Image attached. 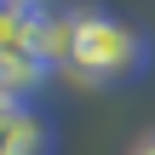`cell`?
Wrapping results in <instances>:
<instances>
[{
  "label": "cell",
  "instance_id": "obj_1",
  "mask_svg": "<svg viewBox=\"0 0 155 155\" xmlns=\"http://www.w3.org/2000/svg\"><path fill=\"white\" fill-rule=\"evenodd\" d=\"M150 63V35L104 6H81L63 23V69L81 86H121L132 75H144Z\"/></svg>",
  "mask_w": 155,
  "mask_h": 155
},
{
  "label": "cell",
  "instance_id": "obj_2",
  "mask_svg": "<svg viewBox=\"0 0 155 155\" xmlns=\"http://www.w3.org/2000/svg\"><path fill=\"white\" fill-rule=\"evenodd\" d=\"M0 155H52V121L40 109H17L0 121Z\"/></svg>",
  "mask_w": 155,
  "mask_h": 155
},
{
  "label": "cell",
  "instance_id": "obj_3",
  "mask_svg": "<svg viewBox=\"0 0 155 155\" xmlns=\"http://www.w3.org/2000/svg\"><path fill=\"white\" fill-rule=\"evenodd\" d=\"M17 109H23V92H12V86H0V121H6V115H17Z\"/></svg>",
  "mask_w": 155,
  "mask_h": 155
},
{
  "label": "cell",
  "instance_id": "obj_4",
  "mask_svg": "<svg viewBox=\"0 0 155 155\" xmlns=\"http://www.w3.org/2000/svg\"><path fill=\"white\" fill-rule=\"evenodd\" d=\"M132 155H155V132H150V138H144V144H138Z\"/></svg>",
  "mask_w": 155,
  "mask_h": 155
}]
</instances>
